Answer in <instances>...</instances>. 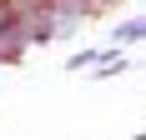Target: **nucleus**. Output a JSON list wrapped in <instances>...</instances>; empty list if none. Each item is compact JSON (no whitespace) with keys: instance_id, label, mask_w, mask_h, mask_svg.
Segmentation results:
<instances>
[{"instance_id":"1","label":"nucleus","mask_w":146,"mask_h":140,"mask_svg":"<svg viewBox=\"0 0 146 140\" xmlns=\"http://www.w3.org/2000/svg\"><path fill=\"white\" fill-rule=\"evenodd\" d=\"M111 40H116V45H131V40H146V15H136V20H121Z\"/></svg>"}]
</instances>
